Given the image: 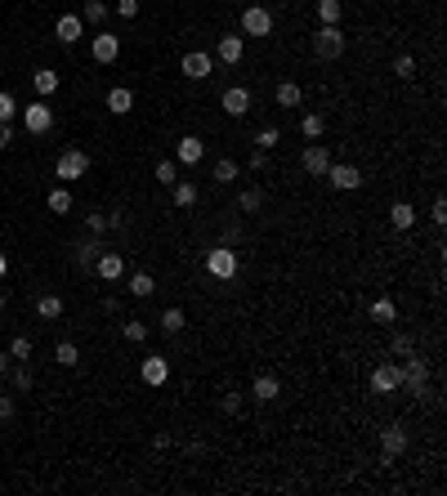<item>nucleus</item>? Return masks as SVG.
Returning a JSON list of instances; mask_svg holds the SVG:
<instances>
[{
    "instance_id": "nucleus-22",
    "label": "nucleus",
    "mask_w": 447,
    "mask_h": 496,
    "mask_svg": "<svg viewBox=\"0 0 447 496\" xmlns=\"http://www.w3.org/2000/svg\"><path fill=\"white\" fill-rule=\"evenodd\" d=\"M170 197H175L179 210H188V206H197V184H192V179H175V184H170Z\"/></svg>"
},
{
    "instance_id": "nucleus-21",
    "label": "nucleus",
    "mask_w": 447,
    "mask_h": 496,
    "mask_svg": "<svg viewBox=\"0 0 447 496\" xmlns=\"http://www.w3.org/2000/svg\"><path fill=\"white\" fill-rule=\"evenodd\" d=\"M389 224L399 228V233H407V228L416 224V206H411V202H394L389 206Z\"/></svg>"
},
{
    "instance_id": "nucleus-48",
    "label": "nucleus",
    "mask_w": 447,
    "mask_h": 496,
    "mask_svg": "<svg viewBox=\"0 0 447 496\" xmlns=\"http://www.w3.org/2000/svg\"><path fill=\"white\" fill-rule=\"evenodd\" d=\"M117 14H121V19H135V14H139V0H117Z\"/></svg>"
},
{
    "instance_id": "nucleus-10",
    "label": "nucleus",
    "mask_w": 447,
    "mask_h": 496,
    "mask_svg": "<svg viewBox=\"0 0 447 496\" xmlns=\"http://www.w3.org/2000/svg\"><path fill=\"white\" fill-rule=\"evenodd\" d=\"M179 72H184L188 81H206L215 72V58L206 54V49H192V54H184V63H179Z\"/></svg>"
},
{
    "instance_id": "nucleus-36",
    "label": "nucleus",
    "mask_w": 447,
    "mask_h": 496,
    "mask_svg": "<svg viewBox=\"0 0 447 496\" xmlns=\"http://www.w3.org/2000/svg\"><path fill=\"white\" fill-rule=\"evenodd\" d=\"M108 19V5L103 0H86V9H81V23H103Z\"/></svg>"
},
{
    "instance_id": "nucleus-2",
    "label": "nucleus",
    "mask_w": 447,
    "mask_h": 496,
    "mask_svg": "<svg viewBox=\"0 0 447 496\" xmlns=\"http://www.w3.org/2000/svg\"><path fill=\"white\" fill-rule=\"evenodd\" d=\"M237 269H242V255H237L228 242H224V246H215V251H206V273H210V277H220V282H233Z\"/></svg>"
},
{
    "instance_id": "nucleus-6",
    "label": "nucleus",
    "mask_w": 447,
    "mask_h": 496,
    "mask_svg": "<svg viewBox=\"0 0 447 496\" xmlns=\"http://www.w3.org/2000/svg\"><path fill=\"white\" fill-rule=\"evenodd\" d=\"M90 170V157L81 153V148H68V153H58V161H54V175L58 179H81Z\"/></svg>"
},
{
    "instance_id": "nucleus-19",
    "label": "nucleus",
    "mask_w": 447,
    "mask_h": 496,
    "mask_svg": "<svg viewBox=\"0 0 447 496\" xmlns=\"http://www.w3.org/2000/svg\"><path fill=\"white\" fill-rule=\"evenodd\" d=\"M242 36H220V45H215V58H220V63H228V68H237V63H242Z\"/></svg>"
},
{
    "instance_id": "nucleus-34",
    "label": "nucleus",
    "mask_w": 447,
    "mask_h": 496,
    "mask_svg": "<svg viewBox=\"0 0 447 496\" xmlns=\"http://www.w3.org/2000/svg\"><path fill=\"white\" fill-rule=\"evenodd\" d=\"M54 358H58V367H76L81 362V349L72 340H58V349H54Z\"/></svg>"
},
{
    "instance_id": "nucleus-3",
    "label": "nucleus",
    "mask_w": 447,
    "mask_h": 496,
    "mask_svg": "<svg viewBox=\"0 0 447 496\" xmlns=\"http://www.w3.org/2000/svg\"><path fill=\"white\" fill-rule=\"evenodd\" d=\"M399 376H403L399 389H407V393H425V385H429V367H425L421 353H407V358L399 362Z\"/></svg>"
},
{
    "instance_id": "nucleus-1",
    "label": "nucleus",
    "mask_w": 447,
    "mask_h": 496,
    "mask_svg": "<svg viewBox=\"0 0 447 496\" xmlns=\"http://www.w3.org/2000/svg\"><path fill=\"white\" fill-rule=\"evenodd\" d=\"M344 49H349V36H344L336 23H322L318 31H313V54H318V58L336 63V58H344Z\"/></svg>"
},
{
    "instance_id": "nucleus-43",
    "label": "nucleus",
    "mask_w": 447,
    "mask_h": 496,
    "mask_svg": "<svg viewBox=\"0 0 447 496\" xmlns=\"http://www.w3.org/2000/svg\"><path fill=\"white\" fill-rule=\"evenodd\" d=\"M14 117H19V103H14V94L0 90V121H14Z\"/></svg>"
},
{
    "instance_id": "nucleus-11",
    "label": "nucleus",
    "mask_w": 447,
    "mask_h": 496,
    "mask_svg": "<svg viewBox=\"0 0 447 496\" xmlns=\"http://www.w3.org/2000/svg\"><path fill=\"white\" fill-rule=\"evenodd\" d=\"M300 165H304V170H309L313 179H322V175H327V165H331V153H327V148H322L318 139H313V143L304 148V153H300Z\"/></svg>"
},
{
    "instance_id": "nucleus-7",
    "label": "nucleus",
    "mask_w": 447,
    "mask_h": 496,
    "mask_svg": "<svg viewBox=\"0 0 447 496\" xmlns=\"http://www.w3.org/2000/svg\"><path fill=\"white\" fill-rule=\"evenodd\" d=\"M117 54H121V41L112 36V31H98V36H90V58L98 63V68L117 63Z\"/></svg>"
},
{
    "instance_id": "nucleus-25",
    "label": "nucleus",
    "mask_w": 447,
    "mask_h": 496,
    "mask_svg": "<svg viewBox=\"0 0 447 496\" xmlns=\"http://www.w3.org/2000/svg\"><path fill=\"white\" fill-rule=\"evenodd\" d=\"M31 86H36V94H54L58 90V72L54 68H36L31 72Z\"/></svg>"
},
{
    "instance_id": "nucleus-49",
    "label": "nucleus",
    "mask_w": 447,
    "mask_h": 496,
    "mask_svg": "<svg viewBox=\"0 0 447 496\" xmlns=\"http://www.w3.org/2000/svg\"><path fill=\"white\" fill-rule=\"evenodd\" d=\"M251 170H269V153H264V148L251 153Z\"/></svg>"
},
{
    "instance_id": "nucleus-51",
    "label": "nucleus",
    "mask_w": 447,
    "mask_h": 496,
    "mask_svg": "<svg viewBox=\"0 0 447 496\" xmlns=\"http://www.w3.org/2000/svg\"><path fill=\"white\" fill-rule=\"evenodd\" d=\"M9 143H14V125L0 121V148H9Z\"/></svg>"
},
{
    "instance_id": "nucleus-54",
    "label": "nucleus",
    "mask_w": 447,
    "mask_h": 496,
    "mask_svg": "<svg viewBox=\"0 0 447 496\" xmlns=\"http://www.w3.org/2000/svg\"><path fill=\"white\" fill-rule=\"evenodd\" d=\"M5 304H9V295H5V291H0V313H5Z\"/></svg>"
},
{
    "instance_id": "nucleus-4",
    "label": "nucleus",
    "mask_w": 447,
    "mask_h": 496,
    "mask_svg": "<svg viewBox=\"0 0 447 496\" xmlns=\"http://www.w3.org/2000/svg\"><path fill=\"white\" fill-rule=\"evenodd\" d=\"M322 179H327V184L336 188V192H354V188H362V170H358V165H336V161H331Z\"/></svg>"
},
{
    "instance_id": "nucleus-38",
    "label": "nucleus",
    "mask_w": 447,
    "mask_h": 496,
    "mask_svg": "<svg viewBox=\"0 0 447 496\" xmlns=\"http://www.w3.org/2000/svg\"><path fill=\"white\" fill-rule=\"evenodd\" d=\"M394 76H399V81H411V76H416V58H411V54H399V58H394Z\"/></svg>"
},
{
    "instance_id": "nucleus-28",
    "label": "nucleus",
    "mask_w": 447,
    "mask_h": 496,
    "mask_svg": "<svg viewBox=\"0 0 447 496\" xmlns=\"http://www.w3.org/2000/svg\"><path fill=\"white\" fill-rule=\"evenodd\" d=\"M153 291H157V277L153 273H135V277H130V295H135V300H148Z\"/></svg>"
},
{
    "instance_id": "nucleus-9",
    "label": "nucleus",
    "mask_w": 447,
    "mask_h": 496,
    "mask_svg": "<svg viewBox=\"0 0 447 496\" xmlns=\"http://www.w3.org/2000/svg\"><path fill=\"white\" fill-rule=\"evenodd\" d=\"M23 125H27V135H45V130L54 125V108L49 103H27L23 108Z\"/></svg>"
},
{
    "instance_id": "nucleus-15",
    "label": "nucleus",
    "mask_w": 447,
    "mask_h": 496,
    "mask_svg": "<svg viewBox=\"0 0 447 496\" xmlns=\"http://www.w3.org/2000/svg\"><path fill=\"white\" fill-rule=\"evenodd\" d=\"M54 36L63 45H76L81 36H86V23H81V14H58V23H54Z\"/></svg>"
},
{
    "instance_id": "nucleus-41",
    "label": "nucleus",
    "mask_w": 447,
    "mask_h": 496,
    "mask_svg": "<svg viewBox=\"0 0 447 496\" xmlns=\"http://www.w3.org/2000/svg\"><path fill=\"white\" fill-rule=\"evenodd\" d=\"M153 175H157V184H165V188H170V184H175V179H179V170H175V161H157V170H153Z\"/></svg>"
},
{
    "instance_id": "nucleus-29",
    "label": "nucleus",
    "mask_w": 447,
    "mask_h": 496,
    "mask_svg": "<svg viewBox=\"0 0 447 496\" xmlns=\"http://www.w3.org/2000/svg\"><path fill=\"white\" fill-rule=\"evenodd\" d=\"M273 98H277V103H282V108H300V86H291V81H282V86H277L273 90Z\"/></svg>"
},
{
    "instance_id": "nucleus-17",
    "label": "nucleus",
    "mask_w": 447,
    "mask_h": 496,
    "mask_svg": "<svg viewBox=\"0 0 447 496\" xmlns=\"http://www.w3.org/2000/svg\"><path fill=\"white\" fill-rule=\"evenodd\" d=\"M202 157H206V143L197 139V135H184V139L175 143V161H184V165H197Z\"/></svg>"
},
{
    "instance_id": "nucleus-42",
    "label": "nucleus",
    "mask_w": 447,
    "mask_h": 496,
    "mask_svg": "<svg viewBox=\"0 0 447 496\" xmlns=\"http://www.w3.org/2000/svg\"><path fill=\"white\" fill-rule=\"evenodd\" d=\"M9 376H14V389H31V367H27V362H23V367H9Z\"/></svg>"
},
{
    "instance_id": "nucleus-16",
    "label": "nucleus",
    "mask_w": 447,
    "mask_h": 496,
    "mask_svg": "<svg viewBox=\"0 0 447 496\" xmlns=\"http://www.w3.org/2000/svg\"><path fill=\"white\" fill-rule=\"evenodd\" d=\"M139 376H143V385L157 389V385H165V380H170V362H165L161 353H153V358H143V371H139Z\"/></svg>"
},
{
    "instance_id": "nucleus-32",
    "label": "nucleus",
    "mask_w": 447,
    "mask_h": 496,
    "mask_svg": "<svg viewBox=\"0 0 447 496\" xmlns=\"http://www.w3.org/2000/svg\"><path fill=\"white\" fill-rule=\"evenodd\" d=\"M45 206L54 210V215H68V210H72V192H68V188H54V192L45 197Z\"/></svg>"
},
{
    "instance_id": "nucleus-20",
    "label": "nucleus",
    "mask_w": 447,
    "mask_h": 496,
    "mask_svg": "<svg viewBox=\"0 0 447 496\" xmlns=\"http://www.w3.org/2000/svg\"><path fill=\"white\" fill-rule=\"evenodd\" d=\"M130 108H135V90H125V86L108 90V112H112V117H125Z\"/></svg>"
},
{
    "instance_id": "nucleus-39",
    "label": "nucleus",
    "mask_w": 447,
    "mask_h": 496,
    "mask_svg": "<svg viewBox=\"0 0 447 496\" xmlns=\"http://www.w3.org/2000/svg\"><path fill=\"white\" fill-rule=\"evenodd\" d=\"M121 336H125L130 344H143V340H148V326L135 318V322H125V326H121Z\"/></svg>"
},
{
    "instance_id": "nucleus-31",
    "label": "nucleus",
    "mask_w": 447,
    "mask_h": 496,
    "mask_svg": "<svg viewBox=\"0 0 447 496\" xmlns=\"http://www.w3.org/2000/svg\"><path fill=\"white\" fill-rule=\"evenodd\" d=\"M260 206H264V192H260V188H242V197H237V210H242V215H255Z\"/></svg>"
},
{
    "instance_id": "nucleus-30",
    "label": "nucleus",
    "mask_w": 447,
    "mask_h": 496,
    "mask_svg": "<svg viewBox=\"0 0 447 496\" xmlns=\"http://www.w3.org/2000/svg\"><path fill=\"white\" fill-rule=\"evenodd\" d=\"M94 255H98V246H94V242H86V237H81V242H72V259L81 264V269H90V264H94Z\"/></svg>"
},
{
    "instance_id": "nucleus-13",
    "label": "nucleus",
    "mask_w": 447,
    "mask_h": 496,
    "mask_svg": "<svg viewBox=\"0 0 447 496\" xmlns=\"http://www.w3.org/2000/svg\"><path fill=\"white\" fill-rule=\"evenodd\" d=\"M220 108L228 112V117H246L251 112V90H242V86H228L220 94Z\"/></svg>"
},
{
    "instance_id": "nucleus-52",
    "label": "nucleus",
    "mask_w": 447,
    "mask_h": 496,
    "mask_svg": "<svg viewBox=\"0 0 447 496\" xmlns=\"http://www.w3.org/2000/svg\"><path fill=\"white\" fill-rule=\"evenodd\" d=\"M0 376H9V353H0Z\"/></svg>"
},
{
    "instance_id": "nucleus-47",
    "label": "nucleus",
    "mask_w": 447,
    "mask_h": 496,
    "mask_svg": "<svg viewBox=\"0 0 447 496\" xmlns=\"http://www.w3.org/2000/svg\"><path fill=\"white\" fill-rule=\"evenodd\" d=\"M86 228H90V233H108V215H90V219H86Z\"/></svg>"
},
{
    "instance_id": "nucleus-50",
    "label": "nucleus",
    "mask_w": 447,
    "mask_h": 496,
    "mask_svg": "<svg viewBox=\"0 0 447 496\" xmlns=\"http://www.w3.org/2000/svg\"><path fill=\"white\" fill-rule=\"evenodd\" d=\"M0 420H14V398L9 393H0Z\"/></svg>"
},
{
    "instance_id": "nucleus-45",
    "label": "nucleus",
    "mask_w": 447,
    "mask_h": 496,
    "mask_svg": "<svg viewBox=\"0 0 447 496\" xmlns=\"http://www.w3.org/2000/svg\"><path fill=\"white\" fill-rule=\"evenodd\" d=\"M429 219H434L438 228L447 224V202H443V197H434V206H429Z\"/></svg>"
},
{
    "instance_id": "nucleus-37",
    "label": "nucleus",
    "mask_w": 447,
    "mask_h": 496,
    "mask_svg": "<svg viewBox=\"0 0 447 496\" xmlns=\"http://www.w3.org/2000/svg\"><path fill=\"white\" fill-rule=\"evenodd\" d=\"M389 353H399V358H407V353H416V340L407 336V331H399V336L389 340Z\"/></svg>"
},
{
    "instance_id": "nucleus-44",
    "label": "nucleus",
    "mask_w": 447,
    "mask_h": 496,
    "mask_svg": "<svg viewBox=\"0 0 447 496\" xmlns=\"http://www.w3.org/2000/svg\"><path fill=\"white\" fill-rule=\"evenodd\" d=\"M255 148L273 153V148H277V130H273V125H269V130H260V135H255Z\"/></svg>"
},
{
    "instance_id": "nucleus-5",
    "label": "nucleus",
    "mask_w": 447,
    "mask_h": 496,
    "mask_svg": "<svg viewBox=\"0 0 447 496\" xmlns=\"http://www.w3.org/2000/svg\"><path fill=\"white\" fill-rule=\"evenodd\" d=\"M273 31V14L264 5H246L242 9V36H269Z\"/></svg>"
},
{
    "instance_id": "nucleus-8",
    "label": "nucleus",
    "mask_w": 447,
    "mask_h": 496,
    "mask_svg": "<svg viewBox=\"0 0 447 496\" xmlns=\"http://www.w3.org/2000/svg\"><path fill=\"white\" fill-rule=\"evenodd\" d=\"M90 269H94L98 277H103V282H117V277L125 273V255H121V251H98Z\"/></svg>"
},
{
    "instance_id": "nucleus-18",
    "label": "nucleus",
    "mask_w": 447,
    "mask_h": 496,
    "mask_svg": "<svg viewBox=\"0 0 447 496\" xmlns=\"http://www.w3.org/2000/svg\"><path fill=\"white\" fill-rule=\"evenodd\" d=\"M277 393H282V380H277V376H269V371L255 376V385H251V398L255 403H277Z\"/></svg>"
},
{
    "instance_id": "nucleus-24",
    "label": "nucleus",
    "mask_w": 447,
    "mask_h": 496,
    "mask_svg": "<svg viewBox=\"0 0 447 496\" xmlns=\"http://www.w3.org/2000/svg\"><path fill=\"white\" fill-rule=\"evenodd\" d=\"M210 179H215V184H233V179H237V161L233 157H220L210 165Z\"/></svg>"
},
{
    "instance_id": "nucleus-35",
    "label": "nucleus",
    "mask_w": 447,
    "mask_h": 496,
    "mask_svg": "<svg viewBox=\"0 0 447 496\" xmlns=\"http://www.w3.org/2000/svg\"><path fill=\"white\" fill-rule=\"evenodd\" d=\"M36 313H41V318H63V300H58V295H41Z\"/></svg>"
},
{
    "instance_id": "nucleus-26",
    "label": "nucleus",
    "mask_w": 447,
    "mask_h": 496,
    "mask_svg": "<svg viewBox=\"0 0 447 496\" xmlns=\"http://www.w3.org/2000/svg\"><path fill=\"white\" fill-rule=\"evenodd\" d=\"M157 322H161V331H165V336H179V331H184V326H188V318H184V309H165V313H161V318H157Z\"/></svg>"
},
{
    "instance_id": "nucleus-23",
    "label": "nucleus",
    "mask_w": 447,
    "mask_h": 496,
    "mask_svg": "<svg viewBox=\"0 0 447 496\" xmlns=\"http://www.w3.org/2000/svg\"><path fill=\"white\" fill-rule=\"evenodd\" d=\"M300 135L313 143V139H322L327 135V117H322V112H304V117H300Z\"/></svg>"
},
{
    "instance_id": "nucleus-27",
    "label": "nucleus",
    "mask_w": 447,
    "mask_h": 496,
    "mask_svg": "<svg viewBox=\"0 0 447 496\" xmlns=\"http://www.w3.org/2000/svg\"><path fill=\"white\" fill-rule=\"evenodd\" d=\"M371 318L376 322H399V304H394L389 295H380V300H371Z\"/></svg>"
},
{
    "instance_id": "nucleus-40",
    "label": "nucleus",
    "mask_w": 447,
    "mask_h": 496,
    "mask_svg": "<svg viewBox=\"0 0 447 496\" xmlns=\"http://www.w3.org/2000/svg\"><path fill=\"white\" fill-rule=\"evenodd\" d=\"M9 358L27 362V358H31V340H27V336H14V340H9Z\"/></svg>"
},
{
    "instance_id": "nucleus-33",
    "label": "nucleus",
    "mask_w": 447,
    "mask_h": 496,
    "mask_svg": "<svg viewBox=\"0 0 447 496\" xmlns=\"http://www.w3.org/2000/svg\"><path fill=\"white\" fill-rule=\"evenodd\" d=\"M318 19L340 27V19H344V5H340V0H318Z\"/></svg>"
},
{
    "instance_id": "nucleus-53",
    "label": "nucleus",
    "mask_w": 447,
    "mask_h": 496,
    "mask_svg": "<svg viewBox=\"0 0 447 496\" xmlns=\"http://www.w3.org/2000/svg\"><path fill=\"white\" fill-rule=\"evenodd\" d=\"M9 273V259H5V251H0V277H5Z\"/></svg>"
},
{
    "instance_id": "nucleus-46",
    "label": "nucleus",
    "mask_w": 447,
    "mask_h": 496,
    "mask_svg": "<svg viewBox=\"0 0 447 496\" xmlns=\"http://www.w3.org/2000/svg\"><path fill=\"white\" fill-rule=\"evenodd\" d=\"M220 407L228 411V416H237V411H242V393H224V398H220Z\"/></svg>"
},
{
    "instance_id": "nucleus-12",
    "label": "nucleus",
    "mask_w": 447,
    "mask_h": 496,
    "mask_svg": "<svg viewBox=\"0 0 447 496\" xmlns=\"http://www.w3.org/2000/svg\"><path fill=\"white\" fill-rule=\"evenodd\" d=\"M403 385V376H399V362H380V367L371 371V393H394Z\"/></svg>"
},
{
    "instance_id": "nucleus-14",
    "label": "nucleus",
    "mask_w": 447,
    "mask_h": 496,
    "mask_svg": "<svg viewBox=\"0 0 447 496\" xmlns=\"http://www.w3.org/2000/svg\"><path fill=\"white\" fill-rule=\"evenodd\" d=\"M403 452H407V429H403V425H389L385 434H380V456L399 460Z\"/></svg>"
}]
</instances>
